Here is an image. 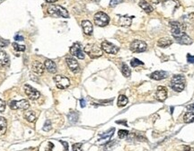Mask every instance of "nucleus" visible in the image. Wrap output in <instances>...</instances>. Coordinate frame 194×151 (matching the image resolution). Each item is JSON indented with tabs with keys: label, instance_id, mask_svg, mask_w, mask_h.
Here are the masks:
<instances>
[{
	"label": "nucleus",
	"instance_id": "nucleus-1",
	"mask_svg": "<svg viewBox=\"0 0 194 151\" xmlns=\"http://www.w3.org/2000/svg\"><path fill=\"white\" fill-rule=\"evenodd\" d=\"M186 79L182 75H175L170 82V86L175 92H182L185 87Z\"/></svg>",
	"mask_w": 194,
	"mask_h": 151
},
{
	"label": "nucleus",
	"instance_id": "nucleus-2",
	"mask_svg": "<svg viewBox=\"0 0 194 151\" xmlns=\"http://www.w3.org/2000/svg\"><path fill=\"white\" fill-rule=\"evenodd\" d=\"M171 33L173 38L177 41L183 35H185V26L179 22H171Z\"/></svg>",
	"mask_w": 194,
	"mask_h": 151
},
{
	"label": "nucleus",
	"instance_id": "nucleus-3",
	"mask_svg": "<svg viewBox=\"0 0 194 151\" xmlns=\"http://www.w3.org/2000/svg\"><path fill=\"white\" fill-rule=\"evenodd\" d=\"M48 13L51 15L61 16L64 18H68V16H69L68 12L67 11V9L60 6H58V5H52V6H49Z\"/></svg>",
	"mask_w": 194,
	"mask_h": 151
},
{
	"label": "nucleus",
	"instance_id": "nucleus-4",
	"mask_svg": "<svg viewBox=\"0 0 194 151\" xmlns=\"http://www.w3.org/2000/svg\"><path fill=\"white\" fill-rule=\"evenodd\" d=\"M85 51L92 58H96L103 55L102 48L98 47L95 44H88L85 48Z\"/></svg>",
	"mask_w": 194,
	"mask_h": 151
},
{
	"label": "nucleus",
	"instance_id": "nucleus-5",
	"mask_svg": "<svg viewBox=\"0 0 194 151\" xmlns=\"http://www.w3.org/2000/svg\"><path fill=\"white\" fill-rule=\"evenodd\" d=\"M95 23L100 26V27H104L106 26L110 22V17L103 12H98L95 14Z\"/></svg>",
	"mask_w": 194,
	"mask_h": 151
},
{
	"label": "nucleus",
	"instance_id": "nucleus-6",
	"mask_svg": "<svg viewBox=\"0 0 194 151\" xmlns=\"http://www.w3.org/2000/svg\"><path fill=\"white\" fill-rule=\"evenodd\" d=\"M9 107L12 110H27L30 107V104L25 99L20 101H11L9 103Z\"/></svg>",
	"mask_w": 194,
	"mask_h": 151
},
{
	"label": "nucleus",
	"instance_id": "nucleus-7",
	"mask_svg": "<svg viewBox=\"0 0 194 151\" xmlns=\"http://www.w3.org/2000/svg\"><path fill=\"white\" fill-rule=\"evenodd\" d=\"M54 81L56 83V85L58 88L60 89H66L70 85V81L68 77H64V76H61V75H58V76H55L54 77Z\"/></svg>",
	"mask_w": 194,
	"mask_h": 151
},
{
	"label": "nucleus",
	"instance_id": "nucleus-8",
	"mask_svg": "<svg viewBox=\"0 0 194 151\" xmlns=\"http://www.w3.org/2000/svg\"><path fill=\"white\" fill-rule=\"evenodd\" d=\"M24 92L26 93V95L28 96V98L29 99H31V100H37V99H39L40 98V96H41V93L36 90L35 88H33V86H31L30 85H24Z\"/></svg>",
	"mask_w": 194,
	"mask_h": 151
},
{
	"label": "nucleus",
	"instance_id": "nucleus-9",
	"mask_svg": "<svg viewBox=\"0 0 194 151\" xmlns=\"http://www.w3.org/2000/svg\"><path fill=\"white\" fill-rule=\"evenodd\" d=\"M146 48L147 45L145 42L139 40H135L130 44V50L133 52H143L146 50Z\"/></svg>",
	"mask_w": 194,
	"mask_h": 151
},
{
	"label": "nucleus",
	"instance_id": "nucleus-10",
	"mask_svg": "<svg viewBox=\"0 0 194 151\" xmlns=\"http://www.w3.org/2000/svg\"><path fill=\"white\" fill-rule=\"evenodd\" d=\"M102 50L106 52V53H109V54H117L118 51H119V47L115 46L113 45L112 43H111L107 41H104L102 42Z\"/></svg>",
	"mask_w": 194,
	"mask_h": 151
},
{
	"label": "nucleus",
	"instance_id": "nucleus-11",
	"mask_svg": "<svg viewBox=\"0 0 194 151\" xmlns=\"http://www.w3.org/2000/svg\"><path fill=\"white\" fill-rule=\"evenodd\" d=\"M70 53L72 54L73 56L80 58V59H84V58H85L84 51L82 50L81 45H80L79 43H75V44H73V46L70 48Z\"/></svg>",
	"mask_w": 194,
	"mask_h": 151
},
{
	"label": "nucleus",
	"instance_id": "nucleus-12",
	"mask_svg": "<svg viewBox=\"0 0 194 151\" xmlns=\"http://www.w3.org/2000/svg\"><path fill=\"white\" fill-rule=\"evenodd\" d=\"M66 61H67V64L69 68V70L72 71L73 73H77L79 70H80V68H79V64L78 62L76 61V59H75L74 58H66Z\"/></svg>",
	"mask_w": 194,
	"mask_h": 151
},
{
	"label": "nucleus",
	"instance_id": "nucleus-13",
	"mask_svg": "<svg viewBox=\"0 0 194 151\" xmlns=\"http://www.w3.org/2000/svg\"><path fill=\"white\" fill-rule=\"evenodd\" d=\"M167 97V88L165 86H158L157 93H156V98L158 101L163 102Z\"/></svg>",
	"mask_w": 194,
	"mask_h": 151
},
{
	"label": "nucleus",
	"instance_id": "nucleus-14",
	"mask_svg": "<svg viewBox=\"0 0 194 151\" xmlns=\"http://www.w3.org/2000/svg\"><path fill=\"white\" fill-rule=\"evenodd\" d=\"M167 73L165 71H163V70H157V71H155L153 72L149 77L150 78L154 79V80H162V79H165L167 77Z\"/></svg>",
	"mask_w": 194,
	"mask_h": 151
},
{
	"label": "nucleus",
	"instance_id": "nucleus-15",
	"mask_svg": "<svg viewBox=\"0 0 194 151\" xmlns=\"http://www.w3.org/2000/svg\"><path fill=\"white\" fill-rule=\"evenodd\" d=\"M82 28H83V31L85 33V34L86 35H91L93 34V24L90 21L88 20H84L82 21Z\"/></svg>",
	"mask_w": 194,
	"mask_h": 151
},
{
	"label": "nucleus",
	"instance_id": "nucleus-16",
	"mask_svg": "<svg viewBox=\"0 0 194 151\" xmlns=\"http://www.w3.org/2000/svg\"><path fill=\"white\" fill-rule=\"evenodd\" d=\"M44 67L49 73H56V71H57V66H56L55 62L52 61L51 59H46L45 60Z\"/></svg>",
	"mask_w": 194,
	"mask_h": 151
},
{
	"label": "nucleus",
	"instance_id": "nucleus-17",
	"mask_svg": "<svg viewBox=\"0 0 194 151\" xmlns=\"http://www.w3.org/2000/svg\"><path fill=\"white\" fill-rule=\"evenodd\" d=\"M9 64V58L6 52L0 50V68H4Z\"/></svg>",
	"mask_w": 194,
	"mask_h": 151
},
{
	"label": "nucleus",
	"instance_id": "nucleus-18",
	"mask_svg": "<svg viewBox=\"0 0 194 151\" xmlns=\"http://www.w3.org/2000/svg\"><path fill=\"white\" fill-rule=\"evenodd\" d=\"M32 68H33V72H35L37 75H41L44 72V69H45L44 65L42 63L39 62V61H35L33 64V67Z\"/></svg>",
	"mask_w": 194,
	"mask_h": 151
},
{
	"label": "nucleus",
	"instance_id": "nucleus-19",
	"mask_svg": "<svg viewBox=\"0 0 194 151\" xmlns=\"http://www.w3.org/2000/svg\"><path fill=\"white\" fill-rule=\"evenodd\" d=\"M172 43H173V41L168 37L161 38L157 42V45L161 48H166V47L172 45Z\"/></svg>",
	"mask_w": 194,
	"mask_h": 151
},
{
	"label": "nucleus",
	"instance_id": "nucleus-20",
	"mask_svg": "<svg viewBox=\"0 0 194 151\" xmlns=\"http://www.w3.org/2000/svg\"><path fill=\"white\" fill-rule=\"evenodd\" d=\"M139 6L146 12V13H147V14H149V13H151V12L153 11V7H152V6L150 5V4H148L146 1L145 0H140L139 1Z\"/></svg>",
	"mask_w": 194,
	"mask_h": 151
},
{
	"label": "nucleus",
	"instance_id": "nucleus-21",
	"mask_svg": "<svg viewBox=\"0 0 194 151\" xmlns=\"http://www.w3.org/2000/svg\"><path fill=\"white\" fill-rule=\"evenodd\" d=\"M25 120H27L29 122H34L36 121V115L33 111H27L24 114Z\"/></svg>",
	"mask_w": 194,
	"mask_h": 151
},
{
	"label": "nucleus",
	"instance_id": "nucleus-22",
	"mask_svg": "<svg viewBox=\"0 0 194 151\" xmlns=\"http://www.w3.org/2000/svg\"><path fill=\"white\" fill-rule=\"evenodd\" d=\"M131 20L132 18L131 17H129V16H121L119 20V23L121 26H130L131 24Z\"/></svg>",
	"mask_w": 194,
	"mask_h": 151
},
{
	"label": "nucleus",
	"instance_id": "nucleus-23",
	"mask_svg": "<svg viewBox=\"0 0 194 151\" xmlns=\"http://www.w3.org/2000/svg\"><path fill=\"white\" fill-rule=\"evenodd\" d=\"M177 42H179V43H181V44H185V45H189V44H192V39L188 36L187 34L183 35L182 37H181L179 40H177L176 41Z\"/></svg>",
	"mask_w": 194,
	"mask_h": 151
},
{
	"label": "nucleus",
	"instance_id": "nucleus-24",
	"mask_svg": "<svg viewBox=\"0 0 194 151\" xmlns=\"http://www.w3.org/2000/svg\"><path fill=\"white\" fill-rule=\"evenodd\" d=\"M183 121L185 123H192L194 121V113L188 112L183 116Z\"/></svg>",
	"mask_w": 194,
	"mask_h": 151
},
{
	"label": "nucleus",
	"instance_id": "nucleus-25",
	"mask_svg": "<svg viewBox=\"0 0 194 151\" xmlns=\"http://www.w3.org/2000/svg\"><path fill=\"white\" fill-rule=\"evenodd\" d=\"M78 113H76V112H70L69 113H68V121H69V122L70 123H76L77 121H78Z\"/></svg>",
	"mask_w": 194,
	"mask_h": 151
},
{
	"label": "nucleus",
	"instance_id": "nucleus-26",
	"mask_svg": "<svg viewBox=\"0 0 194 151\" xmlns=\"http://www.w3.org/2000/svg\"><path fill=\"white\" fill-rule=\"evenodd\" d=\"M121 73L122 75L125 77H129L131 74V71H130V69L129 68V66L125 63L122 64V67H121Z\"/></svg>",
	"mask_w": 194,
	"mask_h": 151
},
{
	"label": "nucleus",
	"instance_id": "nucleus-27",
	"mask_svg": "<svg viewBox=\"0 0 194 151\" xmlns=\"http://www.w3.org/2000/svg\"><path fill=\"white\" fill-rule=\"evenodd\" d=\"M114 131H115V129L114 128L110 129L109 130H108V131H106L105 133H103L102 135H100L101 140H109V139H111V137L113 135Z\"/></svg>",
	"mask_w": 194,
	"mask_h": 151
},
{
	"label": "nucleus",
	"instance_id": "nucleus-28",
	"mask_svg": "<svg viewBox=\"0 0 194 151\" xmlns=\"http://www.w3.org/2000/svg\"><path fill=\"white\" fill-rule=\"evenodd\" d=\"M7 127V121L4 117H0V132L3 134L6 132Z\"/></svg>",
	"mask_w": 194,
	"mask_h": 151
},
{
	"label": "nucleus",
	"instance_id": "nucleus-29",
	"mask_svg": "<svg viewBox=\"0 0 194 151\" xmlns=\"http://www.w3.org/2000/svg\"><path fill=\"white\" fill-rule=\"evenodd\" d=\"M127 104H128V98L125 95L121 94L118 97V106L119 107H124V106H126Z\"/></svg>",
	"mask_w": 194,
	"mask_h": 151
},
{
	"label": "nucleus",
	"instance_id": "nucleus-30",
	"mask_svg": "<svg viewBox=\"0 0 194 151\" xmlns=\"http://www.w3.org/2000/svg\"><path fill=\"white\" fill-rule=\"evenodd\" d=\"M116 144V141L115 140H111V141H109L105 144L104 146V151H110L114 147V145Z\"/></svg>",
	"mask_w": 194,
	"mask_h": 151
},
{
	"label": "nucleus",
	"instance_id": "nucleus-31",
	"mask_svg": "<svg viewBox=\"0 0 194 151\" xmlns=\"http://www.w3.org/2000/svg\"><path fill=\"white\" fill-rule=\"evenodd\" d=\"M130 65H131V67L136 68V67H138V66L144 65V63H143L142 61H140L139 59H138V58H133V59L130 61Z\"/></svg>",
	"mask_w": 194,
	"mask_h": 151
},
{
	"label": "nucleus",
	"instance_id": "nucleus-32",
	"mask_svg": "<svg viewBox=\"0 0 194 151\" xmlns=\"http://www.w3.org/2000/svg\"><path fill=\"white\" fill-rule=\"evenodd\" d=\"M13 47H14V50H16V51H24L25 50V46L24 45H19L16 42L13 43Z\"/></svg>",
	"mask_w": 194,
	"mask_h": 151
},
{
	"label": "nucleus",
	"instance_id": "nucleus-33",
	"mask_svg": "<svg viewBox=\"0 0 194 151\" xmlns=\"http://www.w3.org/2000/svg\"><path fill=\"white\" fill-rule=\"evenodd\" d=\"M128 135H129V131L126 129H120L118 132V136L120 139H125Z\"/></svg>",
	"mask_w": 194,
	"mask_h": 151
},
{
	"label": "nucleus",
	"instance_id": "nucleus-34",
	"mask_svg": "<svg viewBox=\"0 0 194 151\" xmlns=\"http://www.w3.org/2000/svg\"><path fill=\"white\" fill-rule=\"evenodd\" d=\"M42 129H43L44 131H49L51 129V121L49 120H47L45 121V124H44V126H43Z\"/></svg>",
	"mask_w": 194,
	"mask_h": 151
},
{
	"label": "nucleus",
	"instance_id": "nucleus-35",
	"mask_svg": "<svg viewBox=\"0 0 194 151\" xmlns=\"http://www.w3.org/2000/svg\"><path fill=\"white\" fill-rule=\"evenodd\" d=\"M72 151H83L82 150V143H76L72 146Z\"/></svg>",
	"mask_w": 194,
	"mask_h": 151
},
{
	"label": "nucleus",
	"instance_id": "nucleus-36",
	"mask_svg": "<svg viewBox=\"0 0 194 151\" xmlns=\"http://www.w3.org/2000/svg\"><path fill=\"white\" fill-rule=\"evenodd\" d=\"M122 2H123V0H111V2H110V6H111V7H114V6H116L117 5L121 4Z\"/></svg>",
	"mask_w": 194,
	"mask_h": 151
},
{
	"label": "nucleus",
	"instance_id": "nucleus-37",
	"mask_svg": "<svg viewBox=\"0 0 194 151\" xmlns=\"http://www.w3.org/2000/svg\"><path fill=\"white\" fill-rule=\"evenodd\" d=\"M8 44H9V41H8V40H3V39H0V49L6 47Z\"/></svg>",
	"mask_w": 194,
	"mask_h": 151
},
{
	"label": "nucleus",
	"instance_id": "nucleus-38",
	"mask_svg": "<svg viewBox=\"0 0 194 151\" xmlns=\"http://www.w3.org/2000/svg\"><path fill=\"white\" fill-rule=\"evenodd\" d=\"M5 110H6V103L2 99H0V113H4Z\"/></svg>",
	"mask_w": 194,
	"mask_h": 151
},
{
	"label": "nucleus",
	"instance_id": "nucleus-39",
	"mask_svg": "<svg viewBox=\"0 0 194 151\" xmlns=\"http://www.w3.org/2000/svg\"><path fill=\"white\" fill-rule=\"evenodd\" d=\"M187 60H188L189 63L194 64V56L191 55V54H188V55H187Z\"/></svg>",
	"mask_w": 194,
	"mask_h": 151
},
{
	"label": "nucleus",
	"instance_id": "nucleus-40",
	"mask_svg": "<svg viewBox=\"0 0 194 151\" xmlns=\"http://www.w3.org/2000/svg\"><path fill=\"white\" fill-rule=\"evenodd\" d=\"M14 40H15V41H24V37H23V36L17 34V35H15V36H14Z\"/></svg>",
	"mask_w": 194,
	"mask_h": 151
},
{
	"label": "nucleus",
	"instance_id": "nucleus-41",
	"mask_svg": "<svg viewBox=\"0 0 194 151\" xmlns=\"http://www.w3.org/2000/svg\"><path fill=\"white\" fill-rule=\"evenodd\" d=\"M60 142L64 145V147H65V150L66 151H68V144L67 143V142H65V141H62V140H60Z\"/></svg>",
	"mask_w": 194,
	"mask_h": 151
},
{
	"label": "nucleus",
	"instance_id": "nucleus-42",
	"mask_svg": "<svg viewBox=\"0 0 194 151\" xmlns=\"http://www.w3.org/2000/svg\"><path fill=\"white\" fill-rule=\"evenodd\" d=\"M182 148H183V150L184 151H192V149L190 146H183Z\"/></svg>",
	"mask_w": 194,
	"mask_h": 151
},
{
	"label": "nucleus",
	"instance_id": "nucleus-43",
	"mask_svg": "<svg viewBox=\"0 0 194 151\" xmlns=\"http://www.w3.org/2000/svg\"><path fill=\"white\" fill-rule=\"evenodd\" d=\"M187 109L190 110V111H194V104L188 105V106H187Z\"/></svg>",
	"mask_w": 194,
	"mask_h": 151
},
{
	"label": "nucleus",
	"instance_id": "nucleus-44",
	"mask_svg": "<svg viewBox=\"0 0 194 151\" xmlns=\"http://www.w3.org/2000/svg\"><path fill=\"white\" fill-rule=\"evenodd\" d=\"M80 105H81V107H83V108L85 107V100H84V99H81V100H80Z\"/></svg>",
	"mask_w": 194,
	"mask_h": 151
},
{
	"label": "nucleus",
	"instance_id": "nucleus-45",
	"mask_svg": "<svg viewBox=\"0 0 194 151\" xmlns=\"http://www.w3.org/2000/svg\"><path fill=\"white\" fill-rule=\"evenodd\" d=\"M117 123H122V124H124L125 126H127V123H126V121H117Z\"/></svg>",
	"mask_w": 194,
	"mask_h": 151
},
{
	"label": "nucleus",
	"instance_id": "nucleus-46",
	"mask_svg": "<svg viewBox=\"0 0 194 151\" xmlns=\"http://www.w3.org/2000/svg\"><path fill=\"white\" fill-rule=\"evenodd\" d=\"M46 2H48V3H55V2H57L58 0H45Z\"/></svg>",
	"mask_w": 194,
	"mask_h": 151
}]
</instances>
